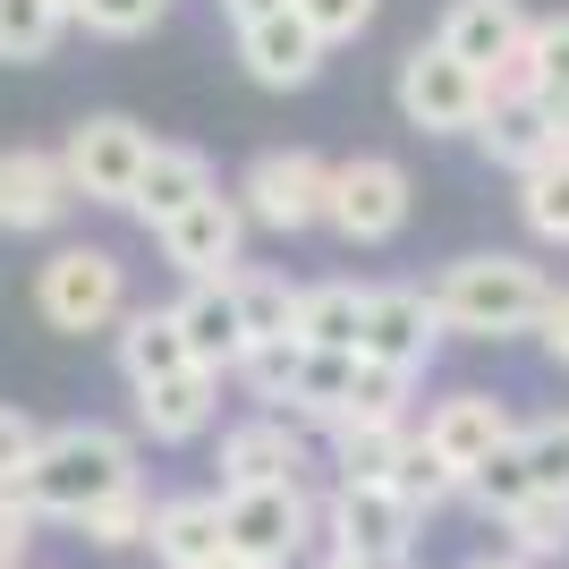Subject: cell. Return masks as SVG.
<instances>
[{
	"label": "cell",
	"mask_w": 569,
	"mask_h": 569,
	"mask_svg": "<svg viewBox=\"0 0 569 569\" xmlns=\"http://www.w3.org/2000/svg\"><path fill=\"white\" fill-rule=\"evenodd\" d=\"M426 298L442 315V340H519V332H536L552 281H545V263L510 256V247H476V256L433 272Z\"/></svg>",
	"instance_id": "cell-1"
},
{
	"label": "cell",
	"mask_w": 569,
	"mask_h": 569,
	"mask_svg": "<svg viewBox=\"0 0 569 569\" xmlns=\"http://www.w3.org/2000/svg\"><path fill=\"white\" fill-rule=\"evenodd\" d=\"M119 485H137V433L119 426H51L34 433V451L18 468V501L34 519H69V527Z\"/></svg>",
	"instance_id": "cell-2"
},
{
	"label": "cell",
	"mask_w": 569,
	"mask_h": 569,
	"mask_svg": "<svg viewBox=\"0 0 569 569\" xmlns=\"http://www.w3.org/2000/svg\"><path fill=\"white\" fill-rule=\"evenodd\" d=\"M128 307H137V298H128V263H119L111 247H51L43 272H34V315L69 340L111 332Z\"/></svg>",
	"instance_id": "cell-3"
},
{
	"label": "cell",
	"mask_w": 569,
	"mask_h": 569,
	"mask_svg": "<svg viewBox=\"0 0 569 569\" xmlns=\"http://www.w3.org/2000/svg\"><path fill=\"white\" fill-rule=\"evenodd\" d=\"M408 213H417V188H408V170L391 153L332 162V179H323V230L340 247H391L408 230Z\"/></svg>",
	"instance_id": "cell-4"
},
{
	"label": "cell",
	"mask_w": 569,
	"mask_h": 569,
	"mask_svg": "<svg viewBox=\"0 0 569 569\" xmlns=\"http://www.w3.org/2000/svg\"><path fill=\"white\" fill-rule=\"evenodd\" d=\"M315 519H323V501L307 485H238V493H221V545L256 569H289L315 545Z\"/></svg>",
	"instance_id": "cell-5"
},
{
	"label": "cell",
	"mask_w": 569,
	"mask_h": 569,
	"mask_svg": "<svg viewBox=\"0 0 569 569\" xmlns=\"http://www.w3.org/2000/svg\"><path fill=\"white\" fill-rule=\"evenodd\" d=\"M323 179H332L323 153L272 144V153H256L247 179H238V213H247V230H281V238L323 230Z\"/></svg>",
	"instance_id": "cell-6"
},
{
	"label": "cell",
	"mask_w": 569,
	"mask_h": 569,
	"mask_svg": "<svg viewBox=\"0 0 569 569\" xmlns=\"http://www.w3.org/2000/svg\"><path fill=\"white\" fill-rule=\"evenodd\" d=\"M144 153H153V137H144L137 119H119V111L77 119V128H69V144H60L69 196H86V204H119V213H128V188H137Z\"/></svg>",
	"instance_id": "cell-7"
},
{
	"label": "cell",
	"mask_w": 569,
	"mask_h": 569,
	"mask_svg": "<svg viewBox=\"0 0 569 569\" xmlns=\"http://www.w3.org/2000/svg\"><path fill=\"white\" fill-rule=\"evenodd\" d=\"M400 119L417 128V137H468L476 128V111H485V77L476 69H459L442 43H417L400 60Z\"/></svg>",
	"instance_id": "cell-8"
},
{
	"label": "cell",
	"mask_w": 569,
	"mask_h": 569,
	"mask_svg": "<svg viewBox=\"0 0 569 569\" xmlns=\"http://www.w3.org/2000/svg\"><path fill=\"white\" fill-rule=\"evenodd\" d=\"M357 357L400 366V375H426L433 357H442V315H433V298L417 281L366 289V332H357Z\"/></svg>",
	"instance_id": "cell-9"
},
{
	"label": "cell",
	"mask_w": 569,
	"mask_h": 569,
	"mask_svg": "<svg viewBox=\"0 0 569 569\" xmlns=\"http://www.w3.org/2000/svg\"><path fill=\"white\" fill-rule=\"evenodd\" d=\"M153 247H162L170 272H188V281H213V272L247 263V213H238V196L204 188L196 204H179V213L153 230Z\"/></svg>",
	"instance_id": "cell-10"
},
{
	"label": "cell",
	"mask_w": 569,
	"mask_h": 569,
	"mask_svg": "<svg viewBox=\"0 0 569 569\" xmlns=\"http://www.w3.org/2000/svg\"><path fill=\"white\" fill-rule=\"evenodd\" d=\"M468 137H476V153H485L493 170H510V179H519V170H536L545 153H561V119L527 94L519 77H493V86H485V111H476Z\"/></svg>",
	"instance_id": "cell-11"
},
{
	"label": "cell",
	"mask_w": 569,
	"mask_h": 569,
	"mask_svg": "<svg viewBox=\"0 0 569 569\" xmlns=\"http://www.w3.org/2000/svg\"><path fill=\"white\" fill-rule=\"evenodd\" d=\"M307 468H315V442H307V417H289V408H263V417L221 433V493H238V485H307Z\"/></svg>",
	"instance_id": "cell-12"
},
{
	"label": "cell",
	"mask_w": 569,
	"mask_h": 569,
	"mask_svg": "<svg viewBox=\"0 0 569 569\" xmlns=\"http://www.w3.org/2000/svg\"><path fill=\"white\" fill-rule=\"evenodd\" d=\"M527 26H536V18H527L519 0H451L442 26H433V43L451 51L459 69H476L485 86H493V77H519Z\"/></svg>",
	"instance_id": "cell-13"
},
{
	"label": "cell",
	"mask_w": 569,
	"mask_h": 569,
	"mask_svg": "<svg viewBox=\"0 0 569 569\" xmlns=\"http://www.w3.org/2000/svg\"><path fill=\"white\" fill-rule=\"evenodd\" d=\"M417 527H426V519H417L391 485H332L315 536L340 545V552H417Z\"/></svg>",
	"instance_id": "cell-14"
},
{
	"label": "cell",
	"mask_w": 569,
	"mask_h": 569,
	"mask_svg": "<svg viewBox=\"0 0 569 569\" xmlns=\"http://www.w3.org/2000/svg\"><path fill=\"white\" fill-rule=\"evenodd\" d=\"M510 433H519V426H510V408H501L493 391H451V400H433V408H426L417 442H426V451L442 459L459 485H468V476L485 468V459H493Z\"/></svg>",
	"instance_id": "cell-15"
},
{
	"label": "cell",
	"mask_w": 569,
	"mask_h": 569,
	"mask_svg": "<svg viewBox=\"0 0 569 569\" xmlns=\"http://www.w3.org/2000/svg\"><path fill=\"white\" fill-rule=\"evenodd\" d=\"M69 170H60V153H34V144H18V153H0V230L9 238H43L69 221Z\"/></svg>",
	"instance_id": "cell-16"
},
{
	"label": "cell",
	"mask_w": 569,
	"mask_h": 569,
	"mask_svg": "<svg viewBox=\"0 0 569 569\" xmlns=\"http://www.w3.org/2000/svg\"><path fill=\"white\" fill-rule=\"evenodd\" d=\"M238 60H247V77H256V86L298 94V86H315V69H323V43H315V26L298 18V9H281V18L238 26Z\"/></svg>",
	"instance_id": "cell-17"
},
{
	"label": "cell",
	"mask_w": 569,
	"mask_h": 569,
	"mask_svg": "<svg viewBox=\"0 0 569 569\" xmlns=\"http://www.w3.org/2000/svg\"><path fill=\"white\" fill-rule=\"evenodd\" d=\"M213 417H221V375H204V366H188V375L144 382V391H137V433H144V442H162V451H179V442H196V433H213Z\"/></svg>",
	"instance_id": "cell-18"
},
{
	"label": "cell",
	"mask_w": 569,
	"mask_h": 569,
	"mask_svg": "<svg viewBox=\"0 0 569 569\" xmlns=\"http://www.w3.org/2000/svg\"><path fill=\"white\" fill-rule=\"evenodd\" d=\"M170 315H179L188 357L204 366V375H230V366H238V349H247V323H238L230 272H213V281H188V298H170Z\"/></svg>",
	"instance_id": "cell-19"
},
{
	"label": "cell",
	"mask_w": 569,
	"mask_h": 569,
	"mask_svg": "<svg viewBox=\"0 0 569 569\" xmlns=\"http://www.w3.org/2000/svg\"><path fill=\"white\" fill-rule=\"evenodd\" d=\"M153 561L162 569H213L221 552V493H170V501H153Z\"/></svg>",
	"instance_id": "cell-20"
},
{
	"label": "cell",
	"mask_w": 569,
	"mask_h": 569,
	"mask_svg": "<svg viewBox=\"0 0 569 569\" xmlns=\"http://www.w3.org/2000/svg\"><path fill=\"white\" fill-rule=\"evenodd\" d=\"M111 340H119V375H128V391L170 382V375H188V366H196L188 332H179V315H170V307H128L111 323Z\"/></svg>",
	"instance_id": "cell-21"
},
{
	"label": "cell",
	"mask_w": 569,
	"mask_h": 569,
	"mask_svg": "<svg viewBox=\"0 0 569 569\" xmlns=\"http://www.w3.org/2000/svg\"><path fill=\"white\" fill-rule=\"evenodd\" d=\"M213 188V162L196 153V144H153L137 170V188H128V213L144 221V230H162L179 204H196V196Z\"/></svg>",
	"instance_id": "cell-22"
},
{
	"label": "cell",
	"mask_w": 569,
	"mask_h": 569,
	"mask_svg": "<svg viewBox=\"0 0 569 569\" xmlns=\"http://www.w3.org/2000/svg\"><path fill=\"white\" fill-rule=\"evenodd\" d=\"M357 332H366V289L357 281H307L298 289V315H289V340H298V349L357 357Z\"/></svg>",
	"instance_id": "cell-23"
},
{
	"label": "cell",
	"mask_w": 569,
	"mask_h": 569,
	"mask_svg": "<svg viewBox=\"0 0 569 569\" xmlns=\"http://www.w3.org/2000/svg\"><path fill=\"white\" fill-rule=\"evenodd\" d=\"M519 86L545 102L552 119H569V9L527 26V51H519Z\"/></svg>",
	"instance_id": "cell-24"
},
{
	"label": "cell",
	"mask_w": 569,
	"mask_h": 569,
	"mask_svg": "<svg viewBox=\"0 0 569 569\" xmlns=\"http://www.w3.org/2000/svg\"><path fill=\"white\" fill-rule=\"evenodd\" d=\"M230 298H238L247 340H281L289 315H298V281H289V272H272V263H230Z\"/></svg>",
	"instance_id": "cell-25"
},
{
	"label": "cell",
	"mask_w": 569,
	"mask_h": 569,
	"mask_svg": "<svg viewBox=\"0 0 569 569\" xmlns=\"http://www.w3.org/2000/svg\"><path fill=\"white\" fill-rule=\"evenodd\" d=\"M519 221L536 247H569V144L545 153L536 170H519Z\"/></svg>",
	"instance_id": "cell-26"
},
{
	"label": "cell",
	"mask_w": 569,
	"mask_h": 569,
	"mask_svg": "<svg viewBox=\"0 0 569 569\" xmlns=\"http://www.w3.org/2000/svg\"><path fill=\"white\" fill-rule=\"evenodd\" d=\"M408 391H417V375L357 357V382H349V400H340V417L323 433H340V426H408Z\"/></svg>",
	"instance_id": "cell-27"
},
{
	"label": "cell",
	"mask_w": 569,
	"mask_h": 569,
	"mask_svg": "<svg viewBox=\"0 0 569 569\" xmlns=\"http://www.w3.org/2000/svg\"><path fill=\"white\" fill-rule=\"evenodd\" d=\"M527 493H536V476H527V459H519V433H510V442H501V451L485 459V468H476L468 485H459V501H468V510H476L485 527H501V519H510V510H519Z\"/></svg>",
	"instance_id": "cell-28"
},
{
	"label": "cell",
	"mask_w": 569,
	"mask_h": 569,
	"mask_svg": "<svg viewBox=\"0 0 569 569\" xmlns=\"http://www.w3.org/2000/svg\"><path fill=\"white\" fill-rule=\"evenodd\" d=\"M501 536H510V552H519L527 569L561 561V552H569V493H527L519 510L501 519Z\"/></svg>",
	"instance_id": "cell-29"
},
{
	"label": "cell",
	"mask_w": 569,
	"mask_h": 569,
	"mask_svg": "<svg viewBox=\"0 0 569 569\" xmlns=\"http://www.w3.org/2000/svg\"><path fill=\"white\" fill-rule=\"evenodd\" d=\"M382 485H391L417 519H433V510H451V501H459V476L442 468L426 442H417V426H408V442H400V459H391V476H382Z\"/></svg>",
	"instance_id": "cell-30"
},
{
	"label": "cell",
	"mask_w": 569,
	"mask_h": 569,
	"mask_svg": "<svg viewBox=\"0 0 569 569\" xmlns=\"http://www.w3.org/2000/svg\"><path fill=\"white\" fill-rule=\"evenodd\" d=\"M77 536H86V545H102V552L144 545V536H153V493H144V476H137V485H119V493H102L94 510L77 519Z\"/></svg>",
	"instance_id": "cell-31"
},
{
	"label": "cell",
	"mask_w": 569,
	"mask_h": 569,
	"mask_svg": "<svg viewBox=\"0 0 569 569\" xmlns=\"http://www.w3.org/2000/svg\"><path fill=\"white\" fill-rule=\"evenodd\" d=\"M400 442H408V426H340L332 433V485H382Z\"/></svg>",
	"instance_id": "cell-32"
},
{
	"label": "cell",
	"mask_w": 569,
	"mask_h": 569,
	"mask_svg": "<svg viewBox=\"0 0 569 569\" xmlns=\"http://www.w3.org/2000/svg\"><path fill=\"white\" fill-rule=\"evenodd\" d=\"M69 34V18L51 9V0H0V60L26 69V60H51Z\"/></svg>",
	"instance_id": "cell-33"
},
{
	"label": "cell",
	"mask_w": 569,
	"mask_h": 569,
	"mask_svg": "<svg viewBox=\"0 0 569 569\" xmlns=\"http://www.w3.org/2000/svg\"><path fill=\"white\" fill-rule=\"evenodd\" d=\"M238 382H247V400H263V408H289V382H298V340H247L238 349V366H230Z\"/></svg>",
	"instance_id": "cell-34"
},
{
	"label": "cell",
	"mask_w": 569,
	"mask_h": 569,
	"mask_svg": "<svg viewBox=\"0 0 569 569\" xmlns=\"http://www.w3.org/2000/svg\"><path fill=\"white\" fill-rule=\"evenodd\" d=\"M519 459H527V476H536V493H569V417L519 426Z\"/></svg>",
	"instance_id": "cell-35"
},
{
	"label": "cell",
	"mask_w": 569,
	"mask_h": 569,
	"mask_svg": "<svg viewBox=\"0 0 569 569\" xmlns=\"http://www.w3.org/2000/svg\"><path fill=\"white\" fill-rule=\"evenodd\" d=\"M162 9H170V0H77V26L102 34V43H137V34L162 26Z\"/></svg>",
	"instance_id": "cell-36"
},
{
	"label": "cell",
	"mask_w": 569,
	"mask_h": 569,
	"mask_svg": "<svg viewBox=\"0 0 569 569\" xmlns=\"http://www.w3.org/2000/svg\"><path fill=\"white\" fill-rule=\"evenodd\" d=\"M289 9H298V18L315 26V43L332 51V43H357V34L375 26V9H382V0H289Z\"/></svg>",
	"instance_id": "cell-37"
},
{
	"label": "cell",
	"mask_w": 569,
	"mask_h": 569,
	"mask_svg": "<svg viewBox=\"0 0 569 569\" xmlns=\"http://www.w3.org/2000/svg\"><path fill=\"white\" fill-rule=\"evenodd\" d=\"M26 545H34V510L18 501V485H0V569H26Z\"/></svg>",
	"instance_id": "cell-38"
},
{
	"label": "cell",
	"mask_w": 569,
	"mask_h": 569,
	"mask_svg": "<svg viewBox=\"0 0 569 569\" xmlns=\"http://www.w3.org/2000/svg\"><path fill=\"white\" fill-rule=\"evenodd\" d=\"M34 417L26 408H0V485H18V468H26V451H34Z\"/></svg>",
	"instance_id": "cell-39"
},
{
	"label": "cell",
	"mask_w": 569,
	"mask_h": 569,
	"mask_svg": "<svg viewBox=\"0 0 569 569\" xmlns=\"http://www.w3.org/2000/svg\"><path fill=\"white\" fill-rule=\"evenodd\" d=\"M536 349H545L552 366H569V289L545 298V315H536Z\"/></svg>",
	"instance_id": "cell-40"
},
{
	"label": "cell",
	"mask_w": 569,
	"mask_h": 569,
	"mask_svg": "<svg viewBox=\"0 0 569 569\" xmlns=\"http://www.w3.org/2000/svg\"><path fill=\"white\" fill-rule=\"evenodd\" d=\"M315 569H408V552H340V545H307Z\"/></svg>",
	"instance_id": "cell-41"
},
{
	"label": "cell",
	"mask_w": 569,
	"mask_h": 569,
	"mask_svg": "<svg viewBox=\"0 0 569 569\" xmlns=\"http://www.w3.org/2000/svg\"><path fill=\"white\" fill-rule=\"evenodd\" d=\"M289 0H221V18L230 26H256V18H281Z\"/></svg>",
	"instance_id": "cell-42"
},
{
	"label": "cell",
	"mask_w": 569,
	"mask_h": 569,
	"mask_svg": "<svg viewBox=\"0 0 569 569\" xmlns=\"http://www.w3.org/2000/svg\"><path fill=\"white\" fill-rule=\"evenodd\" d=\"M468 569H527V561H519V552H476Z\"/></svg>",
	"instance_id": "cell-43"
},
{
	"label": "cell",
	"mask_w": 569,
	"mask_h": 569,
	"mask_svg": "<svg viewBox=\"0 0 569 569\" xmlns=\"http://www.w3.org/2000/svg\"><path fill=\"white\" fill-rule=\"evenodd\" d=\"M213 569H256V561H238V552H221V561H213Z\"/></svg>",
	"instance_id": "cell-44"
},
{
	"label": "cell",
	"mask_w": 569,
	"mask_h": 569,
	"mask_svg": "<svg viewBox=\"0 0 569 569\" xmlns=\"http://www.w3.org/2000/svg\"><path fill=\"white\" fill-rule=\"evenodd\" d=\"M51 9H60V18H69V26H77V0H51Z\"/></svg>",
	"instance_id": "cell-45"
},
{
	"label": "cell",
	"mask_w": 569,
	"mask_h": 569,
	"mask_svg": "<svg viewBox=\"0 0 569 569\" xmlns=\"http://www.w3.org/2000/svg\"><path fill=\"white\" fill-rule=\"evenodd\" d=\"M561 144H569V119H561Z\"/></svg>",
	"instance_id": "cell-46"
}]
</instances>
